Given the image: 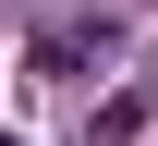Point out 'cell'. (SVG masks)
Returning <instances> with one entry per match:
<instances>
[{"instance_id":"1","label":"cell","mask_w":158,"mask_h":146,"mask_svg":"<svg viewBox=\"0 0 158 146\" xmlns=\"http://www.w3.org/2000/svg\"><path fill=\"white\" fill-rule=\"evenodd\" d=\"M110 49H122V24H110V12H73V24H49V37H37V61L73 73V61H110Z\"/></svg>"},{"instance_id":"2","label":"cell","mask_w":158,"mask_h":146,"mask_svg":"<svg viewBox=\"0 0 158 146\" xmlns=\"http://www.w3.org/2000/svg\"><path fill=\"white\" fill-rule=\"evenodd\" d=\"M146 110H158V98H146V85H122V98L98 110V122H85V146H122V134H146Z\"/></svg>"},{"instance_id":"3","label":"cell","mask_w":158,"mask_h":146,"mask_svg":"<svg viewBox=\"0 0 158 146\" xmlns=\"http://www.w3.org/2000/svg\"><path fill=\"white\" fill-rule=\"evenodd\" d=\"M0 146H12V134H0Z\"/></svg>"}]
</instances>
